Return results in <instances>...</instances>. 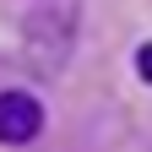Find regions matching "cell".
Instances as JSON below:
<instances>
[{"label":"cell","instance_id":"cell-1","mask_svg":"<svg viewBox=\"0 0 152 152\" xmlns=\"http://www.w3.org/2000/svg\"><path fill=\"white\" fill-rule=\"evenodd\" d=\"M44 130V103L27 87H0V141L6 147H27Z\"/></svg>","mask_w":152,"mask_h":152},{"label":"cell","instance_id":"cell-2","mask_svg":"<svg viewBox=\"0 0 152 152\" xmlns=\"http://www.w3.org/2000/svg\"><path fill=\"white\" fill-rule=\"evenodd\" d=\"M136 76H141V82L152 87V38H147V44L136 49Z\"/></svg>","mask_w":152,"mask_h":152}]
</instances>
